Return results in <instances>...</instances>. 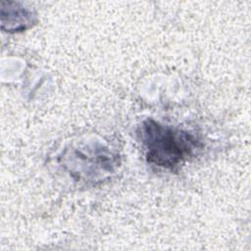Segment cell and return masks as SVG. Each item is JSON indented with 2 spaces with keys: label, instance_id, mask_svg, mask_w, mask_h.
I'll return each mask as SVG.
<instances>
[{
  "label": "cell",
  "instance_id": "1",
  "mask_svg": "<svg viewBox=\"0 0 251 251\" xmlns=\"http://www.w3.org/2000/svg\"><path fill=\"white\" fill-rule=\"evenodd\" d=\"M150 164L174 169L181 164L199 147L191 133L162 125L152 119L144 121L138 133Z\"/></svg>",
  "mask_w": 251,
  "mask_h": 251
},
{
  "label": "cell",
  "instance_id": "2",
  "mask_svg": "<svg viewBox=\"0 0 251 251\" xmlns=\"http://www.w3.org/2000/svg\"><path fill=\"white\" fill-rule=\"evenodd\" d=\"M1 27L8 32L25 30L35 23L33 12L18 2L1 1Z\"/></svg>",
  "mask_w": 251,
  "mask_h": 251
}]
</instances>
